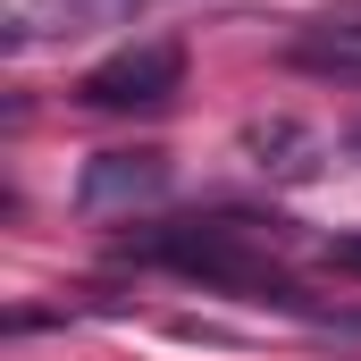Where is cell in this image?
I'll return each mask as SVG.
<instances>
[{"label":"cell","mask_w":361,"mask_h":361,"mask_svg":"<svg viewBox=\"0 0 361 361\" xmlns=\"http://www.w3.org/2000/svg\"><path fill=\"white\" fill-rule=\"evenodd\" d=\"M126 252H135V261H160V269H177V277H202V286H235V294H252V302H294V286L261 269L244 219H177V227L126 235Z\"/></svg>","instance_id":"1"},{"label":"cell","mask_w":361,"mask_h":361,"mask_svg":"<svg viewBox=\"0 0 361 361\" xmlns=\"http://www.w3.org/2000/svg\"><path fill=\"white\" fill-rule=\"evenodd\" d=\"M177 85H185V51L177 42H126V51H109L101 68H85L76 101H85V109H160Z\"/></svg>","instance_id":"2"},{"label":"cell","mask_w":361,"mask_h":361,"mask_svg":"<svg viewBox=\"0 0 361 361\" xmlns=\"http://www.w3.org/2000/svg\"><path fill=\"white\" fill-rule=\"evenodd\" d=\"M169 193V152H92L76 177V210L85 219H118Z\"/></svg>","instance_id":"3"},{"label":"cell","mask_w":361,"mask_h":361,"mask_svg":"<svg viewBox=\"0 0 361 361\" xmlns=\"http://www.w3.org/2000/svg\"><path fill=\"white\" fill-rule=\"evenodd\" d=\"M143 8H169V0H8V51L42 42V34H92V25H126Z\"/></svg>","instance_id":"4"},{"label":"cell","mask_w":361,"mask_h":361,"mask_svg":"<svg viewBox=\"0 0 361 361\" xmlns=\"http://www.w3.org/2000/svg\"><path fill=\"white\" fill-rule=\"evenodd\" d=\"M244 160H252L261 177H277V185H311L328 169V135L277 109V118H252V126H244Z\"/></svg>","instance_id":"5"},{"label":"cell","mask_w":361,"mask_h":361,"mask_svg":"<svg viewBox=\"0 0 361 361\" xmlns=\"http://www.w3.org/2000/svg\"><path fill=\"white\" fill-rule=\"evenodd\" d=\"M302 59L311 68H361V8H336L302 34Z\"/></svg>","instance_id":"6"},{"label":"cell","mask_w":361,"mask_h":361,"mask_svg":"<svg viewBox=\"0 0 361 361\" xmlns=\"http://www.w3.org/2000/svg\"><path fill=\"white\" fill-rule=\"evenodd\" d=\"M319 261H328V269H345V277H361V227L328 235V244H319Z\"/></svg>","instance_id":"7"},{"label":"cell","mask_w":361,"mask_h":361,"mask_svg":"<svg viewBox=\"0 0 361 361\" xmlns=\"http://www.w3.org/2000/svg\"><path fill=\"white\" fill-rule=\"evenodd\" d=\"M353 152H361V126H353Z\"/></svg>","instance_id":"8"}]
</instances>
